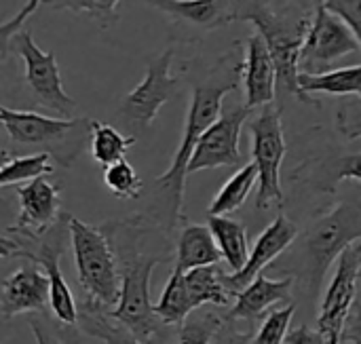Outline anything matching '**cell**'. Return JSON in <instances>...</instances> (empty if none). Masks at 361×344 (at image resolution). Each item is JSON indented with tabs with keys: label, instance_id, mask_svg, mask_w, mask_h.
<instances>
[{
	"label": "cell",
	"instance_id": "obj_1",
	"mask_svg": "<svg viewBox=\"0 0 361 344\" xmlns=\"http://www.w3.org/2000/svg\"><path fill=\"white\" fill-rule=\"evenodd\" d=\"M102 231L114 250L121 273V298L108 313L142 343L169 344L171 330L150 300V277L157 264L171 258V231L146 214L106 222Z\"/></svg>",
	"mask_w": 361,
	"mask_h": 344
},
{
	"label": "cell",
	"instance_id": "obj_2",
	"mask_svg": "<svg viewBox=\"0 0 361 344\" xmlns=\"http://www.w3.org/2000/svg\"><path fill=\"white\" fill-rule=\"evenodd\" d=\"M361 241V197L341 201L311 218L294 245L275 260L269 271L296 281L298 294L313 305L322 292L326 275L341 254Z\"/></svg>",
	"mask_w": 361,
	"mask_h": 344
},
{
	"label": "cell",
	"instance_id": "obj_3",
	"mask_svg": "<svg viewBox=\"0 0 361 344\" xmlns=\"http://www.w3.org/2000/svg\"><path fill=\"white\" fill-rule=\"evenodd\" d=\"M241 72V66L237 70H233L226 76L218 78V70L209 74V78L205 82H199L192 89V97H190V106L186 112V121H184V133H182V142L173 154V161L169 165V169L165 173H161L157 178V188L161 192L163 199V218L161 222L173 231V226L178 222L184 220L182 207H184V182L188 176V165L190 159L197 150V144L201 142L203 133L220 118L222 110H224V97L237 89V74Z\"/></svg>",
	"mask_w": 361,
	"mask_h": 344
},
{
	"label": "cell",
	"instance_id": "obj_4",
	"mask_svg": "<svg viewBox=\"0 0 361 344\" xmlns=\"http://www.w3.org/2000/svg\"><path fill=\"white\" fill-rule=\"evenodd\" d=\"M237 21H250L256 30L264 36L271 55L277 66V87L298 97L300 102L311 104V97L300 89V55L302 44L309 32L311 15L300 19H283L281 15L273 13L262 0H241L237 11Z\"/></svg>",
	"mask_w": 361,
	"mask_h": 344
},
{
	"label": "cell",
	"instance_id": "obj_5",
	"mask_svg": "<svg viewBox=\"0 0 361 344\" xmlns=\"http://www.w3.org/2000/svg\"><path fill=\"white\" fill-rule=\"evenodd\" d=\"M70 241L82 290V300L112 311L121 298V273L114 250L102 231V226L85 224L78 218H70Z\"/></svg>",
	"mask_w": 361,
	"mask_h": 344
},
{
	"label": "cell",
	"instance_id": "obj_6",
	"mask_svg": "<svg viewBox=\"0 0 361 344\" xmlns=\"http://www.w3.org/2000/svg\"><path fill=\"white\" fill-rule=\"evenodd\" d=\"M70 218H72V214L63 211L59 222L47 235H42L40 239H32V241L2 235L0 252H2V260L19 258V260L36 262L47 273L49 283H51L49 307H51L53 317L66 326H76L78 324V305H76L72 290L66 283V279L61 275V266H59V260L66 252V243L70 239Z\"/></svg>",
	"mask_w": 361,
	"mask_h": 344
},
{
	"label": "cell",
	"instance_id": "obj_7",
	"mask_svg": "<svg viewBox=\"0 0 361 344\" xmlns=\"http://www.w3.org/2000/svg\"><path fill=\"white\" fill-rule=\"evenodd\" d=\"M0 121L15 144L40 146L61 167H70L85 140L91 137V118H57L2 106Z\"/></svg>",
	"mask_w": 361,
	"mask_h": 344
},
{
	"label": "cell",
	"instance_id": "obj_8",
	"mask_svg": "<svg viewBox=\"0 0 361 344\" xmlns=\"http://www.w3.org/2000/svg\"><path fill=\"white\" fill-rule=\"evenodd\" d=\"M252 135V161L258 167V195L256 209L264 211L271 205H283V188H281V163L286 159L288 146L283 135L281 110L273 104L264 106L258 116L250 123Z\"/></svg>",
	"mask_w": 361,
	"mask_h": 344
},
{
	"label": "cell",
	"instance_id": "obj_9",
	"mask_svg": "<svg viewBox=\"0 0 361 344\" xmlns=\"http://www.w3.org/2000/svg\"><path fill=\"white\" fill-rule=\"evenodd\" d=\"M8 51L17 53L23 59L25 85L32 91V95L36 97V102L40 106L61 114V118H72L70 114L76 108V99L63 91L55 53L42 51L27 30H19L11 38L4 53H0V57L4 59L8 55Z\"/></svg>",
	"mask_w": 361,
	"mask_h": 344
},
{
	"label": "cell",
	"instance_id": "obj_10",
	"mask_svg": "<svg viewBox=\"0 0 361 344\" xmlns=\"http://www.w3.org/2000/svg\"><path fill=\"white\" fill-rule=\"evenodd\" d=\"M173 55V49H165L161 55H157L148 63L144 78L123 97L118 112L133 135L146 131L157 118L159 110L176 95L180 78L171 74Z\"/></svg>",
	"mask_w": 361,
	"mask_h": 344
},
{
	"label": "cell",
	"instance_id": "obj_11",
	"mask_svg": "<svg viewBox=\"0 0 361 344\" xmlns=\"http://www.w3.org/2000/svg\"><path fill=\"white\" fill-rule=\"evenodd\" d=\"M360 49V38L355 36L351 25L336 13H332L324 2H317L311 13L309 32L302 44L300 72L319 74L326 66Z\"/></svg>",
	"mask_w": 361,
	"mask_h": 344
},
{
	"label": "cell",
	"instance_id": "obj_12",
	"mask_svg": "<svg viewBox=\"0 0 361 344\" xmlns=\"http://www.w3.org/2000/svg\"><path fill=\"white\" fill-rule=\"evenodd\" d=\"M361 271V243L349 245L338 262L336 273L324 294V302L319 307L317 330L324 334L328 344H338L345 321L355 305L357 296V281Z\"/></svg>",
	"mask_w": 361,
	"mask_h": 344
},
{
	"label": "cell",
	"instance_id": "obj_13",
	"mask_svg": "<svg viewBox=\"0 0 361 344\" xmlns=\"http://www.w3.org/2000/svg\"><path fill=\"white\" fill-rule=\"evenodd\" d=\"M252 108L243 106H228L222 110L220 118L203 133L201 142L188 165V176L203 171V169H218V167H235L243 163V154L239 148L243 125L247 123Z\"/></svg>",
	"mask_w": 361,
	"mask_h": 344
},
{
	"label": "cell",
	"instance_id": "obj_14",
	"mask_svg": "<svg viewBox=\"0 0 361 344\" xmlns=\"http://www.w3.org/2000/svg\"><path fill=\"white\" fill-rule=\"evenodd\" d=\"M15 195L19 199V216L11 226L4 228L2 235L27 241L40 239L63 216L59 186L49 182L47 178H38L23 186H15Z\"/></svg>",
	"mask_w": 361,
	"mask_h": 344
},
{
	"label": "cell",
	"instance_id": "obj_15",
	"mask_svg": "<svg viewBox=\"0 0 361 344\" xmlns=\"http://www.w3.org/2000/svg\"><path fill=\"white\" fill-rule=\"evenodd\" d=\"M298 226L286 216L279 214L256 239L254 250L250 252L247 264L239 273H224V283L233 294L243 292L250 283L256 281L258 275H262L264 269H269L275 260H279L298 239Z\"/></svg>",
	"mask_w": 361,
	"mask_h": 344
},
{
	"label": "cell",
	"instance_id": "obj_16",
	"mask_svg": "<svg viewBox=\"0 0 361 344\" xmlns=\"http://www.w3.org/2000/svg\"><path fill=\"white\" fill-rule=\"evenodd\" d=\"M51 300V283L44 271L32 264H23L15 273L2 279L0 315L8 321L23 313H44Z\"/></svg>",
	"mask_w": 361,
	"mask_h": 344
},
{
	"label": "cell",
	"instance_id": "obj_17",
	"mask_svg": "<svg viewBox=\"0 0 361 344\" xmlns=\"http://www.w3.org/2000/svg\"><path fill=\"white\" fill-rule=\"evenodd\" d=\"M241 80L247 108L271 106L277 93V66L271 49L260 32L245 40V59L241 63Z\"/></svg>",
	"mask_w": 361,
	"mask_h": 344
},
{
	"label": "cell",
	"instance_id": "obj_18",
	"mask_svg": "<svg viewBox=\"0 0 361 344\" xmlns=\"http://www.w3.org/2000/svg\"><path fill=\"white\" fill-rule=\"evenodd\" d=\"M292 180L315 192L334 195L336 188L347 180L361 182V150L330 154L324 159H309L294 169Z\"/></svg>",
	"mask_w": 361,
	"mask_h": 344
},
{
	"label": "cell",
	"instance_id": "obj_19",
	"mask_svg": "<svg viewBox=\"0 0 361 344\" xmlns=\"http://www.w3.org/2000/svg\"><path fill=\"white\" fill-rule=\"evenodd\" d=\"M176 23L199 30H216L237 21L241 0H146Z\"/></svg>",
	"mask_w": 361,
	"mask_h": 344
},
{
	"label": "cell",
	"instance_id": "obj_20",
	"mask_svg": "<svg viewBox=\"0 0 361 344\" xmlns=\"http://www.w3.org/2000/svg\"><path fill=\"white\" fill-rule=\"evenodd\" d=\"M294 285L296 281L292 277L269 279L267 275H258L254 283L237 294V302L226 313V317L233 321H258L275 305L288 302Z\"/></svg>",
	"mask_w": 361,
	"mask_h": 344
},
{
	"label": "cell",
	"instance_id": "obj_21",
	"mask_svg": "<svg viewBox=\"0 0 361 344\" xmlns=\"http://www.w3.org/2000/svg\"><path fill=\"white\" fill-rule=\"evenodd\" d=\"M220 258H222V252L209 226L190 224V222L182 226L178 235V243H176V266L188 273L192 269L218 264Z\"/></svg>",
	"mask_w": 361,
	"mask_h": 344
},
{
	"label": "cell",
	"instance_id": "obj_22",
	"mask_svg": "<svg viewBox=\"0 0 361 344\" xmlns=\"http://www.w3.org/2000/svg\"><path fill=\"white\" fill-rule=\"evenodd\" d=\"M216 237V243L222 252V260L228 264L231 273H239L250 260L247 228L243 222L228 216H209L207 224Z\"/></svg>",
	"mask_w": 361,
	"mask_h": 344
},
{
	"label": "cell",
	"instance_id": "obj_23",
	"mask_svg": "<svg viewBox=\"0 0 361 344\" xmlns=\"http://www.w3.org/2000/svg\"><path fill=\"white\" fill-rule=\"evenodd\" d=\"M78 326L87 336L104 344H148L142 343L127 326L116 321L106 309H99L87 300H82V305L78 307Z\"/></svg>",
	"mask_w": 361,
	"mask_h": 344
},
{
	"label": "cell",
	"instance_id": "obj_24",
	"mask_svg": "<svg viewBox=\"0 0 361 344\" xmlns=\"http://www.w3.org/2000/svg\"><path fill=\"white\" fill-rule=\"evenodd\" d=\"M154 311L169 328H180L197 311L188 283H186V271H182L180 266H173V273L167 279V285L159 302L154 305Z\"/></svg>",
	"mask_w": 361,
	"mask_h": 344
},
{
	"label": "cell",
	"instance_id": "obj_25",
	"mask_svg": "<svg viewBox=\"0 0 361 344\" xmlns=\"http://www.w3.org/2000/svg\"><path fill=\"white\" fill-rule=\"evenodd\" d=\"M300 89L311 93H328V95H357L361 97V63L347 66L336 70H326L319 74L300 72Z\"/></svg>",
	"mask_w": 361,
	"mask_h": 344
},
{
	"label": "cell",
	"instance_id": "obj_26",
	"mask_svg": "<svg viewBox=\"0 0 361 344\" xmlns=\"http://www.w3.org/2000/svg\"><path fill=\"white\" fill-rule=\"evenodd\" d=\"M186 283L195 302V309H201L205 305L214 307H228L231 298L235 296L226 283H224V273L218 271L216 264L212 266H201L192 269L186 273Z\"/></svg>",
	"mask_w": 361,
	"mask_h": 344
},
{
	"label": "cell",
	"instance_id": "obj_27",
	"mask_svg": "<svg viewBox=\"0 0 361 344\" xmlns=\"http://www.w3.org/2000/svg\"><path fill=\"white\" fill-rule=\"evenodd\" d=\"M256 182H258V167L252 161L243 165L237 173H233L226 180V184L218 190V195L209 203L207 209L209 216H231L233 211H237L247 201Z\"/></svg>",
	"mask_w": 361,
	"mask_h": 344
},
{
	"label": "cell",
	"instance_id": "obj_28",
	"mask_svg": "<svg viewBox=\"0 0 361 344\" xmlns=\"http://www.w3.org/2000/svg\"><path fill=\"white\" fill-rule=\"evenodd\" d=\"M91 156L104 169L123 161L127 150L135 144V135H123L108 123H99L91 118Z\"/></svg>",
	"mask_w": 361,
	"mask_h": 344
},
{
	"label": "cell",
	"instance_id": "obj_29",
	"mask_svg": "<svg viewBox=\"0 0 361 344\" xmlns=\"http://www.w3.org/2000/svg\"><path fill=\"white\" fill-rule=\"evenodd\" d=\"M49 152H36V154H25V156H8V152H2V169H0V186H19L23 182H32L38 178H44L53 173V163H51Z\"/></svg>",
	"mask_w": 361,
	"mask_h": 344
},
{
	"label": "cell",
	"instance_id": "obj_30",
	"mask_svg": "<svg viewBox=\"0 0 361 344\" xmlns=\"http://www.w3.org/2000/svg\"><path fill=\"white\" fill-rule=\"evenodd\" d=\"M123 0H42L53 11H70L74 15H87L102 27H110L118 21L116 4Z\"/></svg>",
	"mask_w": 361,
	"mask_h": 344
},
{
	"label": "cell",
	"instance_id": "obj_31",
	"mask_svg": "<svg viewBox=\"0 0 361 344\" xmlns=\"http://www.w3.org/2000/svg\"><path fill=\"white\" fill-rule=\"evenodd\" d=\"M104 184L116 199H123V201L137 199L144 188L142 178L137 176V171L131 167L127 159L104 169Z\"/></svg>",
	"mask_w": 361,
	"mask_h": 344
},
{
	"label": "cell",
	"instance_id": "obj_32",
	"mask_svg": "<svg viewBox=\"0 0 361 344\" xmlns=\"http://www.w3.org/2000/svg\"><path fill=\"white\" fill-rule=\"evenodd\" d=\"M27 326L36 338V344H82L74 326H66L57 319L53 321L47 313H32Z\"/></svg>",
	"mask_w": 361,
	"mask_h": 344
},
{
	"label": "cell",
	"instance_id": "obj_33",
	"mask_svg": "<svg viewBox=\"0 0 361 344\" xmlns=\"http://www.w3.org/2000/svg\"><path fill=\"white\" fill-rule=\"evenodd\" d=\"M222 324V315L207 311V313H192L180 328H178V344H212L214 334Z\"/></svg>",
	"mask_w": 361,
	"mask_h": 344
},
{
	"label": "cell",
	"instance_id": "obj_34",
	"mask_svg": "<svg viewBox=\"0 0 361 344\" xmlns=\"http://www.w3.org/2000/svg\"><path fill=\"white\" fill-rule=\"evenodd\" d=\"M294 313H296V305L290 302L288 307L283 309H277L273 313L267 315V319L262 321L258 334L254 336L252 344H283L288 338V330H290V324L294 319Z\"/></svg>",
	"mask_w": 361,
	"mask_h": 344
},
{
	"label": "cell",
	"instance_id": "obj_35",
	"mask_svg": "<svg viewBox=\"0 0 361 344\" xmlns=\"http://www.w3.org/2000/svg\"><path fill=\"white\" fill-rule=\"evenodd\" d=\"M42 4V0H27L21 8H19V13H15L11 19H6V21H2V25H0V38H2V49H0V53H4V49L8 47V42H11V38L21 30V25L25 23V19L30 17V15H34V11L38 8Z\"/></svg>",
	"mask_w": 361,
	"mask_h": 344
},
{
	"label": "cell",
	"instance_id": "obj_36",
	"mask_svg": "<svg viewBox=\"0 0 361 344\" xmlns=\"http://www.w3.org/2000/svg\"><path fill=\"white\" fill-rule=\"evenodd\" d=\"M324 4L351 25L361 42V0H324Z\"/></svg>",
	"mask_w": 361,
	"mask_h": 344
},
{
	"label": "cell",
	"instance_id": "obj_37",
	"mask_svg": "<svg viewBox=\"0 0 361 344\" xmlns=\"http://www.w3.org/2000/svg\"><path fill=\"white\" fill-rule=\"evenodd\" d=\"M252 340H254L252 332H239L237 321L222 315V324H220L218 332L214 334L212 344H252Z\"/></svg>",
	"mask_w": 361,
	"mask_h": 344
},
{
	"label": "cell",
	"instance_id": "obj_38",
	"mask_svg": "<svg viewBox=\"0 0 361 344\" xmlns=\"http://www.w3.org/2000/svg\"><path fill=\"white\" fill-rule=\"evenodd\" d=\"M338 344H361V300H355L341 332Z\"/></svg>",
	"mask_w": 361,
	"mask_h": 344
},
{
	"label": "cell",
	"instance_id": "obj_39",
	"mask_svg": "<svg viewBox=\"0 0 361 344\" xmlns=\"http://www.w3.org/2000/svg\"><path fill=\"white\" fill-rule=\"evenodd\" d=\"M286 344H328V340L319 330H311L309 326H298L288 334Z\"/></svg>",
	"mask_w": 361,
	"mask_h": 344
},
{
	"label": "cell",
	"instance_id": "obj_40",
	"mask_svg": "<svg viewBox=\"0 0 361 344\" xmlns=\"http://www.w3.org/2000/svg\"><path fill=\"white\" fill-rule=\"evenodd\" d=\"M292 2H296V4L302 6V8H311V4H313L315 0H292Z\"/></svg>",
	"mask_w": 361,
	"mask_h": 344
},
{
	"label": "cell",
	"instance_id": "obj_41",
	"mask_svg": "<svg viewBox=\"0 0 361 344\" xmlns=\"http://www.w3.org/2000/svg\"><path fill=\"white\" fill-rule=\"evenodd\" d=\"M360 281H361V271H360Z\"/></svg>",
	"mask_w": 361,
	"mask_h": 344
}]
</instances>
